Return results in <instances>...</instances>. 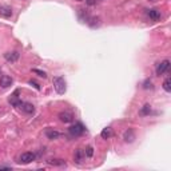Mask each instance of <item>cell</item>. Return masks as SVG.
<instances>
[{
    "label": "cell",
    "instance_id": "obj_9",
    "mask_svg": "<svg viewBox=\"0 0 171 171\" xmlns=\"http://www.w3.org/2000/svg\"><path fill=\"white\" fill-rule=\"evenodd\" d=\"M19 56H20V54H19L18 51H12V52H7V54H4V58H6V60H7V62H11V63L18 62Z\"/></svg>",
    "mask_w": 171,
    "mask_h": 171
},
{
    "label": "cell",
    "instance_id": "obj_17",
    "mask_svg": "<svg viewBox=\"0 0 171 171\" xmlns=\"http://www.w3.org/2000/svg\"><path fill=\"white\" fill-rule=\"evenodd\" d=\"M46 135H47V138H48V139L54 140V139H58V138L60 137V132L55 131V130H48V131L46 132Z\"/></svg>",
    "mask_w": 171,
    "mask_h": 171
},
{
    "label": "cell",
    "instance_id": "obj_11",
    "mask_svg": "<svg viewBox=\"0 0 171 171\" xmlns=\"http://www.w3.org/2000/svg\"><path fill=\"white\" fill-rule=\"evenodd\" d=\"M84 151L82 148H78L76 151H75V155H74V160H75V163H78V164H82L83 162V159H84Z\"/></svg>",
    "mask_w": 171,
    "mask_h": 171
},
{
    "label": "cell",
    "instance_id": "obj_1",
    "mask_svg": "<svg viewBox=\"0 0 171 171\" xmlns=\"http://www.w3.org/2000/svg\"><path fill=\"white\" fill-rule=\"evenodd\" d=\"M54 88H55V91H56L58 94H64L66 92V90H67V87H66V80H64V78H62V76H56V78H54Z\"/></svg>",
    "mask_w": 171,
    "mask_h": 171
},
{
    "label": "cell",
    "instance_id": "obj_4",
    "mask_svg": "<svg viewBox=\"0 0 171 171\" xmlns=\"http://www.w3.org/2000/svg\"><path fill=\"white\" fill-rule=\"evenodd\" d=\"M35 158H36V155H35L34 153H23L19 158V163L28 164V163H31L32 160H35Z\"/></svg>",
    "mask_w": 171,
    "mask_h": 171
},
{
    "label": "cell",
    "instance_id": "obj_2",
    "mask_svg": "<svg viewBox=\"0 0 171 171\" xmlns=\"http://www.w3.org/2000/svg\"><path fill=\"white\" fill-rule=\"evenodd\" d=\"M170 60L168 59H164V60H162V62H159L158 64H157V68H155V72H157V75L158 76H162L163 74H166L168 71V68H170Z\"/></svg>",
    "mask_w": 171,
    "mask_h": 171
},
{
    "label": "cell",
    "instance_id": "obj_24",
    "mask_svg": "<svg viewBox=\"0 0 171 171\" xmlns=\"http://www.w3.org/2000/svg\"><path fill=\"white\" fill-rule=\"evenodd\" d=\"M96 2H98V0H86V4H87V6H90V7H92V6H95V4H96Z\"/></svg>",
    "mask_w": 171,
    "mask_h": 171
},
{
    "label": "cell",
    "instance_id": "obj_15",
    "mask_svg": "<svg viewBox=\"0 0 171 171\" xmlns=\"http://www.w3.org/2000/svg\"><path fill=\"white\" fill-rule=\"evenodd\" d=\"M0 15L4 18H11L12 16V9L6 6H0Z\"/></svg>",
    "mask_w": 171,
    "mask_h": 171
},
{
    "label": "cell",
    "instance_id": "obj_7",
    "mask_svg": "<svg viewBox=\"0 0 171 171\" xmlns=\"http://www.w3.org/2000/svg\"><path fill=\"white\" fill-rule=\"evenodd\" d=\"M123 139H124V142H127V143H132L134 140H135V132H134V130H132V128L126 130L124 134H123Z\"/></svg>",
    "mask_w": 171,
    "mask_h": 171
},
{
    "label": "cell",
    "instance_id": "obj_16",
    "mask_svg": "<svg viewBox=\"0 0 171 171\" xmlns=\"http://www.w3.org/2000/svg\"><path fill=\"white\" fill-rule=\"evenodd\" d=\"M112 128L111 127H106V128H103V131L100 132V137H102L103 139H108V138H111L112 137Z\"/></svg>",
    "mask_w": 171,
    "mask_h": 171
},
{
    "label": "cell",
    "instance_id": "obj_22",
    "mask_svg": "<svg viewBox=\"0 0 171 171\" xmlns=\"http://www.w3.org/2000/svg\"><path fill=\"white\" fill-rule=\"evenodd\" d=\"M84 155H86V157H87V158H91L92 155H94V148L91 147V146H88V147L86 148V151H84Z\"/></svg>",
    "mask_w": 171,
    "mask_h": 171
},
{
    "label": "cell",
    "instance_id": "obj_20",
    "mask_svg": "<svg viewBox=\"0 0 171 171\" xmlns=\"http://www.w3.org/2000/svg\"><path fill=\"white\" fill-rule=\"evenodd\" d=\"M163 90L166 92H171V78H166L163 82Z\"/></svg>",
    "mask_w": 171,
    "mask_h": 171
},
{
    "label": "cell",
    "instance_id": "obj_13",
    "mask_svg": "<svg viewBox=\"0 0 171 171\" xmlns=\"http://www.w3.org/2000/svg\"><path fill=\"white\" fill-rule=\"evenodd\" d=\"M78 16H79V20L80 22H87L90 19V15H88V11L84 8H79L78 9Z\"/></svg>",
    "mask_w": 171,
    "mask_h": 171
},
{
    "label": "cell",
    "instance_id": "obj_10",
    "mask_svg": "<svg viewBox=\"0 0 171 171\" xmlns=\"http://www.w3.org/2000/svg\"><path fill=\"white\" fill-rule=\"evenodd\" d=\"M20 108H22V111H23V112H26V114H34V112H35V107H34V104L28 103V102H23L22 106H20Z\"/></svg>",
    "mask_w": 171,
    "mask_h": 171
},
{
    "label": "cell",
    "instance_id": "obj_25",
    "mask_svg": "<svg viewBox=\"0 0 171 171\" xmlns=\"http://www.w3.org/2000/svg\"><path fill=\"white\" fill-rule=\"evenodd\" d=\"M29 84H31V86H34V87L36 88V90H40V86H39L36 82H34V80H29Z\"/></svg>",
    "mask_w": 171,
    "mask_h": 171
},
{
    "label": "cell",
    "instance_id": "obj_3",
    "mask_svg": "<svg viewBox=\"0 0 171 171\" xmlns=\"http://www.w3.org/2000/svg\"><path fill=\"white\" fill-rule=\"evenodd\" d=\"M68 131H70V134H71L72 137H80V135L84 134L86 127L82 123H75V124H72L71 127L68 128Z\"/></svg>",
    "mask_w": 171,
    "mask_h": 171
},
{
    "label": "cell",
    "instance_id": "obj_21",
    "mask_svg": "<svg viewBox=\"0 0 171 171\" xmlns=\"http://www.w3.org/2000/svg\"><path fill=\"white\" fill-rule=\"evenodd\" d=\"M32 72H34V74H36V75H39V76H40V78H44V79H46V78H47V74H46V72H44V71H42V70L34 68V70H32Z\"/></svg>",
    "mask_w": 171,
    "mask_h": 171
},
{
    "label": "cell",
    "instance_id": "obj_26",
    "mask_svg": "<svg viewBox=\"0 0 171 171\" xmlns=\"http://www.w3.org/2000/svg\"><path fill=\"white\" fill-rule=\"evenodd\" d=\"M76 2H83V0H76Z\"/></svg>",
    "mask_w": 171,
    "mask_h": 171
},
{
    "label": "cell",
    "instance_id": "obj_23",
    "mask_svg": "<svg viewBox=\"0 0 171 171\" xmlns=\"http://www.w3.org/2000/svg\"><path fill=\"white\" fill-rule=\"evenodd\" d=\"M143 88H144V90H151V88H153V83H151V80H150V79L146 80V82L143 83Z\"/></svg>",
    "mask_w": 171,
    "mask_h": 171
},
{
    "label": "cell",
    "instance_id": "obj_5",
    "mask_svg": "<svg viewBox=\"0 0 171 171\" xmlns=\"http://www.w3.org/2000/svg\"><path fill=\"white\" fill-rule=\"evenodd\" d=\"M58 118L60 122H63V123H71L74 120V114L70 111H62L58 115Z\"/></svg>",
    "mask_w": 171,
    "mask_h": 171
},
{
    "label": "cell",
    "instance_id": "obj_12",
    "mask_svg": "<svg viewBox=\"0 0 171 171\" xmlns=\"http://www.w3.org/2000/svg\"><path fill=\"white\" fill-rule=\"evenodd\" d=\"M147 16L151 20H154V22H157V20L160 19V11H158V9H155V8L147 9Z\"/></svg>",
    "mask_w": 171,
    "mask_h": 171
},
{
    "label": "cell",
    "instance_id": "obj_14",
    "mask_svg": "<svg viewBox=\"0 0 171 171\" xmlns=\"http://www.w3.org/2000/svg\"><path fill=\"white\" fill-rule=\"evenodd\" d=\"M87 23H88V26L91 27V28L99 27V26H100V18H99V16H92V18H90V19L87 20Z\"/></svg>",
    "mask_w": 171,
    "mask_h": 171
},
{
    "label": "cell",
    "instance_id": "obj_18",
    "mask_svg": "<svg viewBox=\"0 0 171 171\" xmlns=\"http://www.w3.org/2000/svg\"><path fill=\"white\" fill-rule=\"evenodd\" d=\"M47 163L51 166H66V162L63 159H49L47 160Z\"/></svg>",
    "mask_w": 171,
    "mask_h": 171
},
{
    "label": "cell",
    "instance_id": "obj_6",
    "mask_svg": "<svg viewBox=\"0 0 171 171\" xmlns=\"http://www.w3.org/2000/svg\"><path fill=\"white\" fill-rule=\"evenodd\" d=\"M12 83H13L12 78L8 76V75H3V76L0 78V87H2V88H8V87H11Z\"/></svg>",
    "mask_w": 171,
    "mask_h": 171
},
{
    "label": "cell",
    "instance_id": "obj_19",
    "mask_svg": "<svg viewBox=\"0 0 171 171\" xmlns=\"http://www.w3.org/2000/svg\"><path fill=\"white\" fill-rule=\"evenodd\" d=\"M150 112H151V106H150V104H144L139 114L142 115V117H146V115H150Z\"/></svg>",
    "mask_w": 171,
    "mask_h": 171
},
{
    "label": "cell",
    "instance_id": "obj_8",
    "mask_svg": "<svg viewBox=\"0 0 171 171\" xmlns=\"http://www.w3.org/2000/svg\"><path fill=\"white\" fill-rule=\"evenodd\" d=\"M9 103H11L12 106H15V107H19L22 106V100L19 99V90H16V91L13 92V95H11V98H9Z\"/></svg>",
    "mask_w": 171,
    "mask_h": 171
}]
</instances>
